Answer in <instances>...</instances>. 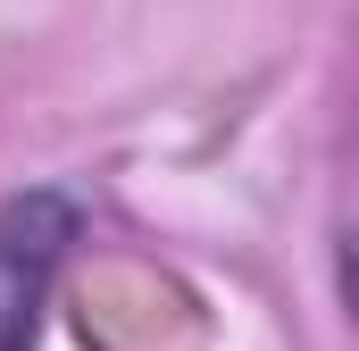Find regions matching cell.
<instances>
[{"label": "cell", "mask_w": 359, "mask_h": 351, "mask_svg": "<svg viewBox=\"0 0 359 351\" xmlns=\"http://www.w3.org/2000/svg\"><path fill=\"white\" fill-rule=\"evenodd\" d=\"M76 243V201L67 192H17L0 209V351H34L50 276Z\"/></svg>", "instance_id": "cell-1"}]
</instances>
